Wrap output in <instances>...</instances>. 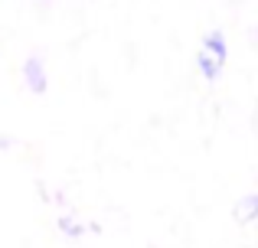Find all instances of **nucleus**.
<instances>
[{
  "label": "nucleus",
  "mask_w": 258,
  "mask_h": 248,
  "mask_svg": "<svg viewBox=\"0 0 258 248\" xmlns=\"http://www.w3.org/2000/svg\"><path fill=\"white\" fill-rule=\"evenodd\" d=\"M196 65H200L203 78H209V82H213V78L219 75V69H222V62H219L216 56H209L206 49H200V56H196Z\"/></svg>",
  "instance_id": "7ed1b4c3"
},
{
  "label": "nucleus",
  "mask_w": 258,
  "mask_h": 248,
  "mask_svg": "<svg viewBox=\"0 0 258 248\" xmlns=\"http://www.w3.org/2000/svg\"><path fill=\"white\" fill-rule=\"evenodd\" d=\"M203 49H206L209 56H216L222 65H226V59H229V49H226V39H222V33H219V30L206 33V39H203Z\"/></svg>",
  "instance_id": "f03ea898"
},
{
  "label": "nucleus",
  "mask_w": 258,
  "mask_h": 248,
  "mask_svg": "<svg viewBox=\"0 0 258 248\" xmlns=\"http://www.w3.org/2000/svg\"><path fill=\"white\" fill-rule=\"evenodd\" d=\"M23 75H26V85H30L36 95H43L46 85H49V78H46V69H43V59H36V56H30V59L23 62Z\"/></svg>",
  "instance_id": "f257e3e1"
},
{
  "label": "nucleus",
  "mask_w": 258,
  "mask_h": 248,
  "mask_svg": "<svg viewBox=\"0 0 258 248\" xmlns=\"http://www.w3.org/2000/svg\"><path fill=\"white\" fill-rule=\"evenodd\" d=\"M255 216H258V196H248V199H242L239 219H242V222H248V219H255Z\"/></svg>",
  "instance_id": "20e7f679"
}]
</instances>
